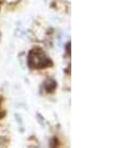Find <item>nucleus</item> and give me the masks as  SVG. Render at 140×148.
Wrapping results in <instances>:
<instances>
[{
    "mask_svg": "<svg viewBox=\"0 0 140 148\" xmlns=\"http://www.w3.org/2000/svg\"><path fill=\"white\" fill-rule=\"evenodd\" d=\"M28 67L31 70H43L53 67V60L42 47H33L28 52Z\"/></svg>",
    "mask_w": 140,
    "mask_h": 148,
    "instance_id": "f257e3e1",
    "label": "nucleus"
},
{
    "mask_svg": "<svg viewBox=\"0 0 140 148\" xmlns=\"http://www.w3.org/2000/svg\"><path fill=\"white\" fill-rule=\"evenodd\" d=\"M42 88L45 91V93L51 95V93H54V92L56 91V88H58V82H56L55 79H53V77H48V79L43 82Z\"/></svg>",
    "mask_w": 140,
    "mask_h": 148,
    "instance_id": "f03ea898",
    "label": "nucleus"
},
{
    "mask_svg": "<svg viewBox=\"0 0 140 148\" xmlns=\"http://www.w3.org/2000/svg\"><path fill=\"white\" fill-rule=\"evenodd\" d=\"M59 145H60V142H59V139H58V137H53L50 141V147H56Z\"/></svg>",
    "mask_w": 140,
    "mask_h": 148,
    "instance_id": "7ed1b4c3",
    "label": "nucleus"
},
{
    "mask_svg": "<svg viewBox=\"0 0 140 148\" xmlns=\"http://www.w3.org/2000/svg\"><path fill=\"white\" fill-rule=\"evenodd\" d=\"M36 120L40 122V125H42V126L45 125V121H44V118H43V116H42V113H36Z\"/></svg>",
    "mask_w": 140,
    "mask_h": 148,
    "instance_id": "20e7f679",
    "label": "nucleus"
},
{
    "mask_svg": "<svg viewBox=\"0 0 140 148\" xmlns=\"http://www.w3.org/2000/svg\"><path fill=\"white\" fill-rule=\"evenodd\" d=\"M70 46H71V41H68L67 42V45H65V51H67V54H68V56H70Z\"/></svg>",
    "mask_w": 140,
    "mask_h": 148,
    "instance_id": "39448f33",
    "label": "nucleus"
},
{
    "mask_svg": "<svg viewBox=\"0 0 140 148\" xmlns=\"http://www.w3.org/2000/svg\"><path fill=\"white\" fill-rule=\"evenodd\" d=\"M3 105V97H1V95H0V106Z\"/></svg>",
    "mask_w": 140,
    "mask_h": 148,
    "instance_id": "423d86ee",
    "label": "nucleus"
}]
</instances>
